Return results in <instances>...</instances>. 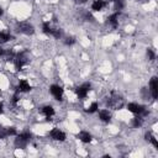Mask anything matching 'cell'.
Instances as JSON below:
<instances>
[{"mask_svg": "<svg viewBox=\"0 0 158 158\" xmlns=\"http://www.w3.org/2000/svg\"><path fill=\"white\" fill-rule=\"evenodd\" d=\"M74 42H75L74 37H67V38H65V41H64V43H65L67 46H70V44H73Z\"/></svg>", "mask_w": 158, "mask_h": 158, "instance_id": "obj_20", "label": "cell"}, {"mask_svg": "<svg viewBox=\"0 0 158 158\" xmlns=\"http://www.w3.org/2000/svg\"><path fill=\"white\" fill-rule=\"evenodd\" d=\"M5 131H6L7 136H16L17 135V131L15 127H7V128H5Z\"/></svg>", "mask_w": 158, "mask_h": 158, "instance_id": "obj_18", "label": "cell"}, {"mask_svg": "<svg viewBox=\"0 0 158 158\" xmlns=\"http://www.w3.org/2000/svg\"><path fill=\"white\" fill-rule=\"evenodd\" d=\"M2 15H4V10H2V7L0 6V17H1Z\"/></svg>", "mask_w": 158, "mask_h": 158, "instance_id": "obj_23", "label": "cell"}, {"mask_svg": "<svg viewBox=\"0 0 158 158\" xmlns=\"http://www.w3.org/2000/svg\"><path fill=\"white\" fill-rule=\"evenodd\" d=\"M12 38L11 33L7 31H0V43H6Z\"/></svg>", "mask_w": 158, "mask_h": 158, "instance_id": "obj_14", "label": "cell"}, {"mask_svg": "<svg viewBox=\"0 0 158 158\" xmlns=\"http://www.w3.org/2000/svg\"><path fill=\"white\" fill-rule=\"evenodd\" d=\"M142 123H143V118H142L141 115L135 116V117L132 118V126H133V127H136V128H137V127H141Z\"/></svg>", "mask_w": 158, "mask_h": 158, "instance_id": "obj_15", "label": "cell"}, {"mask_svg": "<svg viewBox=\"0 0 158 158\" xmlns=\"http://www.w3.org/2000/svg\"><path fill=\"white\" fill-rule=\"evenodd\" d=\"M19 101H20V93L16 91V93L12 95V98H11V102H12V105H17Z\"/></svg>", "mask_w": 158, "mask_h": 158, "instance_id": "obj_17", "label": "cell"}, {"mask_svg": "<svg viewBox=\"0 0 158 158\" xmlns=\"http://www.w3.org/2000/svg\"><path fill=\"white\" fill-rule=\"evenodd\" d=\"M42 31H43V33L47 35V36H51V35H52L53 27L51 26V22H49V21H46V22L42 23Z\"/></svg>", "mask_w": 158, "mask_h": 158, "instance_id": "obj_13", "label": "cell"}, {"mask_svg": "<svg viewBox=\"0 0 158 158\" xmlns=\"http://www.w3.org/2000/svg\"><path fill=\"white\" fill-rule=\"evenodd\" d=\"M49 93L52 94V96H53L56 100H62V99H63L64 90H63V88H62L60 85L53 84V85H51V88H49Z\"/></svg>", "mask_w": 158, "mask_h": 158, "instance_id": "obj_4", "label": "cell"}, {"mask_svg": "<svg viewBox=\"0 0 158 158\" xmlns=\"http://www.w3.org/2000/svg\"><path fill=\"white\" fill-rule=\"evenodd\" d=\"M1 114H4V105H2V102H0V115Z\"/></svg>", "mask_w": 158, "mask_h": 158, "instance_id": "obj_22", "label": "cell"}, {"mask_svg": "<svg viewBox=\"0 0 158 158\" xmlns=\"http://www.w3.org/2000/svg\"><path fill=\"white\" fill-rule=\"evenodd\" d=\"M89 91H90V84H89V83H84V84L79 85V86L75 89V94H77V96H78L79 99H85V98L88 96Z\"/></svg>", "mask_w": 158, "mask_h": 158, "instance_id": "obj_3", "label": "cell"}, {"mask_svg": "<svg viewBox=\"0 0 158 158\" xmlns=\"http://www.w3.org/2000/svg\"><path fill=\"white\" fill-rule=\"evenodd\" d=\"M31 90V85L30 83L26 80V79H20L19 83H17V88H16V91H19L20 94L21 93H27Z\"/></svg>", "mask_w": 158, "mask_h": 158, "instance_id": "obj_7", "label": "cell"}, {"mask_svg": "<svg viewBox=\"0 0 158 158\" xmlns=\"http://www.w3.org/2000/svg\"><path fill=\"white\" fill-rule=\"evenodd\" d=\"M148 88H149V93L152 95V98L156 100L158 96V79L157 77H152L149 83H148Z\"/></svg>", "mask_w": 158, "mask_h": 158, "instance_id": "obj_5", "label": "cell"}, {"mask_svg": "<svg viewBox=\"0 0 158 158\" xmlns=\"http://www.w3.org/2000/svg\"><path fill=\"white\" fill-rule=\"evenodd\" d=\"M99 112V118L102 121V122H110V120H111V112L109 111V110H106V109H102V110H100V111H98Z\"/></svg>", "mask_w": 158, "mask_h": 158, "instance_id": "obj_9", "label": "cell"}, {"mask_svg": "<svg viewBox=\"0 0 158 158\" xmlns=\"http://www.w3.org/2000/svg\"><path fill=\"white\" fill-rule=\"evenodd\" d=\"M79 138V141H81L83 143H90L91 142V135L88 131H80L77 136Z\"/></svg>", "mask_w": 158, "mask_h": 158, "instance_id": "obj_10", "label": "cell"}, {"mask_svg": "<svg viewBox=\"0 0 158 158\" xmlns=\"http://www.w3.org/2000/svg\"><path fill=\"white\" fill-rule=\"evenodd\" d=\"M4 54H5V49L2 47H0V57H4Z\"/></svg>", "mask_w": 158, "mask_h": 158, "instance_id": "obj_21", "label": "cell"}, {"mask_svg": "<svg viewBox=\"0 0 158 158\" xmlns=\"http://www.w3.org/2000/svg\"><path fill=\"white\" fill-rule=\"evenodd\" d=\"M147 57H148L149 60H154V59H156V53H154V51L151 49V48H148V49H147Z\"/></svg>", "mask_w": 158, "mask_h": 158, "instance_id": "obj_19", "label": "cell"}, {"mask_svg": "<svg viewBox=\"0 0 158 158\" xmlns=\"http://www.w3.org/2000/svg\"><path fill=\"white\" fill-rule=\"evenodd\" d=\"M41 114L46 117V118H51V117H53L54 116V109H53V106L52 105H44L42 109H41Z\"/></svg>", "mask_w": 158, "mask_h": 158, "instance_id": "obj_8", "label": "cell"}, {"mask_svg": "<svg viewBox=\"0 0 158 158\" xmlns=\"http://www.w3.org/2000/svg\"><path fill=\"white\" fill-rule=\"evenodd\" d=\"M127 110L135 115H142L146 112V109L143 105L138 104V102H128L127 104Z\"/></svg>", "mask_w": 158, "mask_h": 158, "instance_id": "obj_1", "label": "cell"}, {"mask_svg": "<svg viewBox=\"0 0 158 158\" xmlns=\"http://www.w3.org/2000/svg\"><path fill=\"white\" fill-rule=\"evenodd\" d=\"M105 5H106L105 0H94L91 2V10L93 11H101L105 7Z\"/></svg>", "mask_w": 158, "mask_h": 158, "instance_id": "obj_11", "label": "cell"}, {"mask_svg": "<svg viewBox=\"0 0 158 158\" xmlns=\"http://www.w3.org/2000/svg\"><path fill=\"white\" fill-rule=\"evenodd\" d=\"M17 28H19L17 31L21 32V33H23V35H32L35 32L32 25H30L27 22H20L19 26H17Z\"/></svg>", "mask_w": 158, "mask_h": 158, "instance_id": "obj_6", "label": "cell"}, {"mask_svg": "<svg viewBox=\"0 0 158 158\" xmlns=\"http://www.w3.org/2000/svg\"><path fill=\"white\" fill-rule=\"evenodd\" d=\"M107 20H109V23H110L112 27H116V26L118 25V12L116 11V12L111 14Z\"/></svg>", "mask_w": 158, "mask_h": 158, "instance_id": "obj_12", "label": "cell"}, {"mask_svg": "<svg viewBox=\"0 0 158 158\" xmlns=\"http://www.w3.org/2000/svg\"><path fill=\"white\" fill-rule=\"evenodd\" d=\"M49 136H51V138L52 139H54V141H58V142H64L65 141V138H67V135L60 130V128H52L51 131H49Z\"/></svg>", "mask_w": 158, "mask_h": 158, "instance_id": "obj_2", "label": "cell"}, {"mask_svg": "<svg viewBox=\"0 0 158 158\" xmlns=\"http://www.w3.org/2000/svg\"><path fill=\"white\" fill-rule=\"evenodd\" d=\"M86 111H88L89 114H94V112H98V111H99V104H98L96 101H93V102H91V104L88 106Z\"/></svg>", "mask_w": 158, "mask_h": 158, "instance_id": "obj_16", "label": "cell"}]
</instances>
